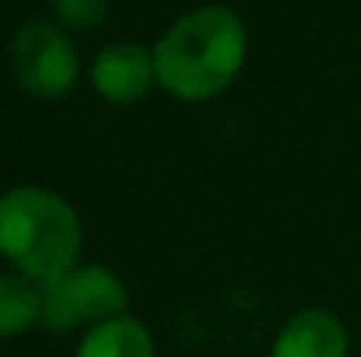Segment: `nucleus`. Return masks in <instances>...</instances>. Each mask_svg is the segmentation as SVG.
Segmentation results:
<instances>
[{
    "label": "nucleus",
    "instance_id": "f257e3e1",
    "mask_svg": "<svg viewBox=\"0 0 361 357\" xmlns=\"http://www.w3.org/2000/svg\"><path fill=\"white\" fill-rule=\"evenodd\" d=\"M249 49L245 25L221 4L197 7L172 21L151 46L158 88L179 102H207L228 92Z\"/></svg>",
    "mask_w": 361,
    "mask_h": 357
},
{
    "label": "nucleus",
    "instance_id": "f03ea898",
    "mask_svg": "<svg viewBox=\"0 0 361 357\" xmlns=\"http://www.w3.org/2000/svg\"><path fill=\"white\" fill-rule=\"evenodd\" d=\"M85 225L78 207L35 182H21L0 193V259L11 273L46 284L81 263Z\"/></svg>",
    "mask_w": 361,
    "mask_h": 357
},
{
    "label": "nucleus",
    "instance_id": "7ed1b4c3",
    "mask_svg": "<svg viewBox=\"0 0 361 357\" xmlns=\"http://www.w3.org/2000/svg\"><path fill=\"white\" fill-rule=\"evenodd\" d=\"M42 319L49 333H85L106 319L130 312V287L106 263H78L67 273L39 284Z\"/></svg>",
    "mask_w": 361,
    "mask_h": 357
},
{
    "label": "nucleus",
    "instance_id": "20e7f679",
    "mask_svg": "<svg viewBox=\"0 0 361 357\" xmlns=\"http://www.w3.org/2000/svg\"><path fill=\"white\" fill-rule=\"evenodd\" d=\"M7 60L18 88L42 102L71 95L81 77L78 49L56 21H25L11 39Z\"/></svg>",
    "mask_w": 361,
    "mask_h": 357
},
{
    "label": "nucleus",
    "instance_id": "39448f33",
    "mask_svg": "<svg viewBox=\"0 0 361 357\" xmlns=\"http://www.w3.org/2000/svg\"><path fill=\"white\" fill-rule=\"evenodd\" d=\"M92 88L102 102L109 106H137L144 102L154 88V56L151 49L137 46V42H113L106 46L95 60H92Z\"/></svg>",
    "mask_w": 361,
    "mask_h": 357
},
{
    "label": "nucleus",
    "instance_id": "423d86ee",
    "mask_svg": "<svg viewBox=\"0 0 361 357\" xmlns=\"http://www.w3.org/2000/svg\"><path fill=\"white\" fill-rule=\"evenodd\" d=\"M351 354V333L344 326L341 315H334L330 308H298L291 312L274 344L270 357H348Z\"/></svg>",
    "mask_w": 361,
    "mask_h": 357
},
{
    "label": "nucleus",
    "instance_id": "0eeeda50",
    "mask_svg": "<svg viewBox=\"0 0 361 357\" xmlns=\"http://www.w3.org/2000/svg\"><path fill=\"white\" fill-rule=\"evenodd\" d=\"M74 357H158L151 330L137 315H116L106 319L78 337Z\"/></svg>",
    "mask_w": 361,
    "mask_h": 357
},
{
    "label": "nucleus",
    "instance_id": "6e6552de",
    "mask_svg": "<svg viewBox=\"0 0 361 357\" xmlns=\"http://www.w3.org/2000/svg\"><path fill=\"white\" fill-rule=\"evenodd\" d=\"M42 319V301H39V284L0 270V344L18 340L28 330H35Z\"/></svg>",
    "mask_w": 361,
    "mask_h": 357
},
{
    "label": "nucleus",
    "instance_id": "1a4fd4ad",
    "mask_svg": "<svg viewBox=\"0 0 361 357\" xmlns=\"http://www.w3.org/2000/svg\"><path fill=\"white\" fill-rule=\"evenodd\" d=\"M49 7L63 32H95L109 18V0H53Z\"/></svg>",
    "mask_w": 361,
    "mask_h": 357
}]
</instances>
